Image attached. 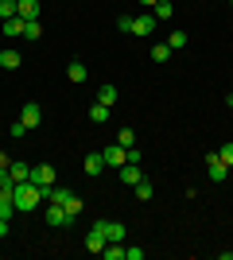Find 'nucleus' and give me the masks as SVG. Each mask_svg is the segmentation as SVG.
<instances>
[{
  "mask_svg": "<svg viewBox=\"0 0 233 260\" xmlns=\"http://www.w3.org/2000/svg\"><path fill=\"white\" fill-rule=\"evenodd\" d=\"M12 202H16V214H31L39 202H43V190L27 179V183H16V190H12Z\"/></svg>",
  "mask_w": 233,
  "mask_h": 260,
  "instance_id": "obj_1",
  "label": "nucleus"
},
{
  "mask_svg": "<svg viewBox=\"0 0 233 260\" xmlns=\"http://www.w3.org/2000/svg\"><path fill=\"white\" fill-rule=\"evenodd\" d=\"M93 229H97L105 241H124V225H121V221H105V217H97Z\"/></svg>",
  "mask_w": 233,
  "mask_h": 260,
  "instance_id": "obj_2",
  "label": "nucleus"
},
{
  "mask_svg": "<svg viewBox=\"0 0 233 260\" xmlns=\"http://www.w3.org/2000/svg\"><path fill=\"white\" fill-rule=\"evenodd\" d=\"M70 221H74V217L66 214V206H58V202L47 206V225H51V229H62V225H70Z\"/></svg>",
  "mask_w": 233,
  "mask_h": 260,
  "instance_id": "obj_3",
  "label": "nucleus"
},
{
  "mask_svg": "<svg viewBox=\"0 0 233 260\" xmlns=\"http://www.w3.org/2000/svg\"><path fill=\"white\" fill-rule=\"evenodd\" d=\"M31 183L35 186H55V167H51V163H35L31 167Z\"/></svg>",
  "mask_w": 233,
  "mask_h": 260,
  "instance_id": "obj_4",
  "label": "nucleus"
},
{
  "mask_svg": "<svg viewBox=\"0 0 233 260\" xmlns=\"http://www.w3.org/2000/svg\"><path fill=\"white\" fill-rule=\"evenodd\" d=\"M101 155H105V167H124L128 163V148H121V144H109Z\"/></svg>",
  "mask_w": 233,
  "mask_h": 260,
  "instance_id": "obj_5",
  "label": "nucleus"
},
{
  "mask_svg": "<svg viewBox=\"0 0 233 260\" xmlns=\"http://www.w3.org/2000/svg\"><path fill=\"white\" fill-rule=\"evenodd\" d=\"M39 120H43V109L35 105V101H27V105H23V113H20V124H23V128H35Z\"/></svg>",
  "mask_w": 233,
  "mask_h": 260,
  "instance_id": "obj_6",
  "label": "nucleus"
},
{
  "mask_svg": "<svg viewBox=\"0 0 233 260\" xmlns=\"http://www.w3.org/2000/svg\"><path fill=\"white\" fill-rule=\"evenodd\" d=\"M117 179L121 183H128V186H136L144 175H140V163H124V167H117Z\"/></svg>",
  "mask_w": 233,
  "mask_h": 260,
  "instance_id": "obj_7",
  "label": "nucleus"
},
{
  "mask_svg": "<svg viewBox=\"0 0 233 260\" xmlns=\"http://www.w3.org/2000/svg\"><path fill=\"white\" fill-rule=\"evenodd\" d=\"M206 171H210V179H214V183H222L225 175H229V167H225V163L218 159V152H214V155H206Z\"/></svg>",
  "mask_w": 233,
  "mask_h": 260,
  "instance_id": "obj_8",
  "label": "nucleus"
},
{
  "mask_svg": "<svg viewBox=\"0 0 233 260\" xmlns=\"http://www.w3.org/2000/svg\"><path fill=\"white\" fill-rule=\"evenodd\" d=\"M155 27H159L155 16H136V20H132V35H152Z\"/></svg>",
  "mask_w": 233,
  "mask_h": 260,
  "instance_id": "obj_9",
  "label": "nucleus"
},
{
  "mask_svg": "<svg viewBox=\"0 0 233 260\" xmlns=\"http://www.w3.org/2000/svg\"><path fill=\"white\" fill-rule=\"evenodd\" d=\"M8 175L16 179V183H27V179H31V163H20V159H12V163H8Z\"/></svg>",
  "mask_w": 233,
  "mask_h": 260,
  "instance_id": "obj_10",
  "label": "nucleus"
},
{
  "mask_svg": "<svg viewBox=\"0 0 233 260\" xmlns=\"http://www.w3.org/2000/svg\"><path fill=\"white\" fill-rule=\"evenodd\" d=\"M16 16H20V20H39V0H20V4H16Z\"/></svg>",
  "mask_w": 233,
  "mask_h": 260,
  "instance_id": "obj_11",
  "label": "nucleus"
},
{
  "mask_svg": "<svg viewBox=\"0 0 233 260\" xmlns=\"http://www.w3.org/2000/svg\"><path fill=\"white\" fill-rule=\"evenodd\" d=\"M20 62H23L20 51H12V47H8V51H0V66H4V70H16Z\"/></svg>",
  "mask_w": 233,
  "mask_h": 260,
  "instance_id": "obj_12",
  "label": "nucleus"
},
{
  "mask_svg": "<svg viewBox=\"0 0 233 260\" xmlns=\"http://www.w3.org/2000/svg\"><path fill=\"white\" fill-rule=\"evenodd\" d=\"M105 245H109V241L101 237L97 229H89V237H86V252H105Z\"/></svg>",
  "mask_w": 233,
  "mask_h": 260,
  "instance_id": "obj_13",
  "label": "nucleus"
},
{
  "mask_svg": "<svg viewBox=\"0 0 233 260\" xmlns=\"http://www.w3.org/2000/svg\"><path fill=\"white\" fill-rule=\"evenodd\" d=\"M101 171H105V155H101V152L86 155V175H101Z\"/></svg>",
  "mask_w": 233,
  "mask_h": 260,
  "instance_id": "obj_14",
  "label": "nucleus"
},
{
  "mask_svg": "<svg viewBox=\"0 0 233 260\" xmlns=\"http://www.w3.org/2000/svg\"><path fill=\"white\" fill-rule=\"evenodd\" d=\"M97 101L113 109V105H117V86H101V89H97Z\"/></svg>",
  "mask_w": 233,
  "mask_h": 260,
  "instance_id": "obj_15",
  "label": "nucleus"
},
{
  "mask_svg": "<svg viewBox=\"0 0 233 260\" xmlns=\"http://www.w3.org/2000/svg\"><path fill=\"white\" fill-rule=\"evenodd\" d=\"M152 194H155V186L148 183V179H140V183H136V198H140V202H152Z\"/></svg>",
  "mask_w": 233,
  "mask_h": 260,
  "instance_id": "obj_16",
  "label": "nucleus"
},
{
  "mask_svg": "<svg viewBox=\"0 0 233 260\" xmlns=\"http://www.w3.org/2000/svg\"><path fill=\"white\" fill-rule=\"evenodd\" d=\"M66 78H70V82H86V62H70L66 66Z\"/></svg>",
  "mask_w": 233,
  "mask_h": 260,
  "instance_id": "obj_17",
  "label": "nucleus"
},
{
  "mask_svg": "<svg viewBox=\"0 0 233 260\" xmlns=\"http://www.w3.org/2000/svg\"><path fill=\"white\" fill-rule=\"evenodd\" d=\"M4 35H12V39H16V35H23V20H20V16L4 20Z\"/></svg>",
  "mask_w": 233,
  "mask_h": 260,
  "instance_id": "obj_18",
  "label": "nucleus"
},
{
  "mask_svg": "<svg viewBox=\"0 0 233 260\" xmlns=\"http://www.w3.org/2000/svg\"><path fill=\"white\" fill-rule=\"evenodd\" d=\"M171 12H175V4H167V0H159V4L152 8V16H155V20H171Z\"/></svg>",
  "mask_w": 233,
  "mask_h": 260,
  "instance_id": "obj_19",
  "label": "nucleus"
},
{
  "mask_svg": "<svg viewBox=\"0 0 233 260\" xmlns=\"http://www.w3.org/2000/svg\"><path fill=\"white\" fill-rule=\"evenodd\" d=\"M39 35H43L39 20H23V39H39Z\"/></svg>",
  "mask_w": 233,
  "mask_h": 260,
  "instance_id": "obj_20",
  "label": "nucleus"
},
{
  "mask_svg": "<svg viewBox=\"0 0 233 260\" xmlns=\"http://www.w3.org/2000/svg\"><path fill=\"white\" fill-rule=\"evenodd\" d=\"M167 47H171V51H183V47H187V31H171L167 35Z\"/></svg>",
  "mask_w": 233,
  "mask_h": 260,
  "instance_id": "obj_21",
  "label": "nucleus"
},
{
  "mask_svg": "<svg viewBox=\"0 0 233 260\" xmlns=\"http://www.w3.org/2000/svg\"><path fill=\"white\" fill-rule=\"evenodd\" d=\"M89 117L97 120V124H101V120H109V105H101V101H93V105H89Z\"/></svg>",
  "mask_w": 233,
  "mask_h": 260,
  "instance_id": "obj_22",
  "label": "nucleus"
},
{
  "mask_svg": "<svg viewBox=\"0 0 233 260\" xmlns=\"http://www.w3.org/2000/svg\"><path fill=\"white\" fill-rule=\"evenodd\" d=\"M167 58H171V47H167V43H155L152 47V62H167Z\"/></svg>",
  "mask_w": 233,
  "mask_h": 260,
  "instance_id": "obj_23",
  "label": "nucleus"
},
{
  "mask_svg": "<svg viewBox=\"0 0 233 260\" xmlns=\"http://www.w3.org/2000/svg\"><path fill=\"white\" fill-rule=\"evenodd\" d=\"M117 144H121V148H132V144H136V132L132 128H121V132H117Z\"/></svg>",
  "mask_w": 233,
  "mask_h": 260,
  "instance_id": "obj_24",
  "label": "nucleus"
},
{
  "mask_svg": "<svg viewBox=\"0 0 233 260\" xmlns=\"http://www.w3.org/2000/svg\"><path fill=\"white\" fill-rule=\"evenodd\" d=\"M62 206H66V214H70V217H82V198H74V194H70L66 202H62Z\"/></svg>",
  "mask_w": 233,
  "mask_h": 260,
  "instance_id": "obj_25",
  "label": "nucleus"
},
{
  "mask_svg": "<svg viewBox=\"0 0 233 260\" xmlns=\"http://www.w3.org/2000/svg\"><path fill=\"white\" fill-rule=\"evenodd\" d=\"M16 4H20V0H0V20H12V16H16Z\"/></svg>",
  "mask_w": 233,
  "mask_h": 260,
  "instance_id": "obj_26",
  "label": "nucleus"
},
{
  "mask_svg": "<svg viewBox=\"0 0 233 260\" xmlns=\"http://www.w3.org/2000/svg\"><path fill=\"white\" fill-rule=\"evenodd\" d=\"M218 159H222L225 167H233V144H222V148H218Z\"/></svg>",
  "mask_w": 233,
  "mask_h": 260,
  "instance_id": "obj_27",
  "label": "nucleus"
},
{
  "mask_svg": "<svg viewBox=\"0 0 233 260\" xmlns=\"http://www.w3.org/2000/svg\"><path fill=\"white\" fill-rule=\"evenodd\" d=\"M117 31H124V35H132V16H121V20H117Z\"/></svg>",
  "mask_w": 233,
  "mask_h": 260,
  "instance_id": "obj_28",
  "label": "nucleus"
},
{
  "mask_svg": "<svg viewBox=\"0 0 233 260\" xmlns=\"http://www.w3.org/2000/svg\"><path fill=\"white\" fill-rule=\"evenodd\" d=\"M0 237H8V221L4 217H0Z\"/></svg>",
  "mask_w": 233,
  "mask_h": 260,
  "instance_id": "obj_29",
  "label": "nucleus"
},
{
  "mask_svg": "<svg viewBox=\"0 0 233 260\" xmlns=\"http://www.w3.org/2000/svg\"><path fill=\"white\" fill-rule=\"evenodd\" d=\"M140 4H144V8H155V4H159V0H140Z\"/></svg>",
  "mask_w": 233,
  "mask_h": 260,
  "instance_id": "obj_30",
  "label": "nucleus"
},
{
  "mask_svg": "<svg viewBox=\"0 0 233 260\" xmlns=\"http://www.w3.org/2000/svg\"><path fill=\"white\" fill-rule=\"evenodd\" d=\"M225 105H229V109H233V93H229V98H225Z\"/></svg>",
  "mask_w": 233,
  "mask_h": 260,
  "instance_id": "obj_31",
  "label": "nucleus"
},
{
  "mask_svg": "<svg viewBox=\"0 0 233 260\" xmlns=\"http://www.w3.org/2000/svg\"><path fill=\"white\" fill-rule=\"evenodd\" d=\"M229 8H233V0H229Z\"/></svg>",
  "mask_w": 233,
  "mask_h": 260,
  "instance_id": "obj_32",
  "label": "nucleus"
}]
</instances>
